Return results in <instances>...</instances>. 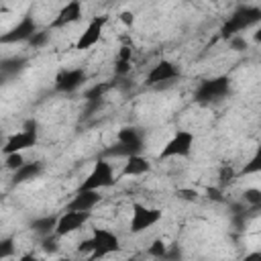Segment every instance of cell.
Masks as SVG:
<instances>
[{
  "instance_id": "6da1fadb",
  "label": "cell",
  "mask_w": 261,
  "mask_h": 261,
  "mask_svg": "<svg viewBox=\"0 0 261 261\" xmlns=\"http://www.w3.org/2000/svg\"><path fill=\"white\" fill-rule=\"evenodd\" d=\"M120 249L118 234L108 228H92V237L86 239L80 247V253H88L90 257H106Z\"/></svg>"
},
{
  "instance_id": "52a82bcc",
  "label": "cell",
  "mask_w": 261,
  "mask_h": 261,
  "mask_svg": "<svg viewBox=\"0 0 261 261\" xmlns=\"http://www.w3.org/2000/svg\"><path fill=\"white\" fill-rule=\"evenodd\" d=\"M37 139H39V133H37V124L35 120L29 122L24 128L12 133L6 141H4V147H2V153L8 155V153H18V151H27V149H33L37 145Z\"/></svg>"
},
{
  "instance_id": "5b68a950",
  "label": "cell",
  "mask_w": 261,
  "mask_h": 261,
  "mask_svg": "<svg viewBox=\"0 0 261 261\" xmlns=\"http://www.w3.org/2000/svg\"><path fill=\"white\" fill-rule=\"evenodd\" d=\"M161 218H163V212L159 208H151V206H145L141 202H135L133 212H130V220H128V228L133 234H139V232L153 228L157 222H161Z\"/></svg>"
},
{
  "instance_id": "3957f363",
  "label": "cell",
  "mask_w": 261,
  "mask_h": 261,
  "mask_svg": "<svg viewBox=\"0 0 261 261\" xmlns=\"http://www.w3.org/2000/svg\"><path fill=\"white\" fill-rule=\"evenodd\" d=\"M259 20H261V6H243L228 16V20L222 24L220 33L224 39H230L234 35H241L245 29H249L251 24H255Z\"/></svg>"
},
{
  "instance_id": "d4e9b609",
  "label": "cell",
  "mask_w": 261,
  "mask_h": 261,
  "mask_svg": "<svg viewBox=\"0 0 261 261\" xmlns=\"http://www.w3.org/2000/svg\"><path fill=\"white\" fill-rule=\"evenodd\" d=\"M228 45H230L234 51H243V49H247V39H245L243 35H234V37L228 39Z\"/></svg>"
},
{
  "instance_id": "f546056e",
  "label": "cell",
  "mask_w": 261,
  "mask_h": 261,
  "mask_svg": "<svg viewBox=\"0 0 261 261\" xmlns=\"http://www.w3.org/2000/svg\"><path fill=\"white\" fill-rule=\"evenodd\" d=\"M253 259H261V251H253L245 255V261H253Z\"/></svg>"
},
{
  "instance_id": "7a4b0ae2",
  "label": "cell",
  "mask_w": 261,
  "mask_h": 261,
  "mask_svg": "<svg viewBox=\"0 0 261 261\" xmlns=\"http://www.w3.org/2000/svg\"><path fill=\"white\" fill-rule=\"evenodd\" d=\"M116 184V171H114V163H110L108 159H98L94 161L92 169L88 171V175L84 177V181L80 184V188L84 190H106L110 186Z\"/></svg>"
},
{
  "instance_id": "30bf717a",
  "label": "cell",
  "mask_w": 261,
  "mask_h": 261,
  "mask_svg": "<svg viewBox=\"0 0 261 261\" xmlns=\"http://www.w3.org/2000/svg\"><path fill=\"white\" fill-rule=\"evenodd\" d=\"M141 145H143V137H141L139 128H135V126H122L118 130V135H116V147L118 149H112L110 153L128 157L133 153H139L141 151Z\"/></svg>"
},
{
  "instance_id": "d6986e66",
  "label": "cell",
  "mask_w": 261,
  "mask_h": 261,
  "mask_svg": "<svg viewBox=\"0 0 261 261\" xmlns=\"http://www.w3.org/2000/svg\"><path fill=\"white\" fill-rule=\"evenodd\" d=\"M243 204H247L249 208H259L261 206V188H245L241 194Z\"/></svg>"
},
{
  "instance_id": "8992f818",
  "label": "cell",
  "mask_w": 261,
  "mask_h": 261,
  "mask_svg": "<svg viewBox=\"0 0 261 261\" xmlns=\"http://www.w3.org/2000/svg\"><path fill=\"white\" fill-rule=\"evenodd\" d=\"M90 216H92V212L65 208V210L57 216L55 232H53V234H55V237H67V234H73V232H77L80 228H84V226L90 222Z\"/></svg>"
},
{
  "instance_id": "e0dca14e",
  "label": "cell",
  "mask_w": 261,
  "mask_h": 261,
  "mask_svg": "<svg viewBox=\"0 0 261 261\" xmlns=\"http://www.w3.org/2000/svg\"><path fill=\"white\" fill-rule=\"evenodd\" d=\"M41 163H37V161H33V163H24L22 167H18L16 171H12V175H14V181L16 184H22V181H29V179H33V177H37L39 173H41Z\"/></svg>"
},
{
  "instance_id": "277c9868",
  "label": "cell",
  "mask_w": 261,
  "mask_h": 261,
  "mask_svg": "<svg viewBox=\"0 0 261 261\" xmlns=\"http://www.w3.org/2000/svg\"><path fill=\"white\" fill-rule=\"evenodd\" d=\"M194 143H196V135L192 130H175L167 141L165 145L161 147L157 159H179V157H188L194 149Z\"/></svg>"
},
{
  "instance_id": "2e32d148",
  "label": "cell",
  "mask_w": 261,
  "mask_h": 261,
  "mask_svg": "<svg viewBox=\"0 0 261 261\" xmlns=\"http://www.w3.org/2000/svg\"><path fill=\"white\" fill-rule=\"evenodd\" d=\"M35 33H37L35 20H33L31 16H24V18H20V20L16 22V27H14L10 33H6V35L2 37V41H4V43H8V41H31Z\"/></svg>"
},
{
  "instance_id": "8fae6325",
  "label": "cell",
  "mask_w": 261,
  "mask_h": 261,
  "mask_svg": "<svg viewBox=\"0 0 261 261\" xmlns=\"http://www.w3.org/2000/svg\"><path fill=\"white\" fill-rule=\"evenodd\" d=\"M179 75V67L169 61V59H159L149 71H147V86H155V84H163V82H171Z\"/></svg>"
},
{
  "instance_id": "484cf974",
  "label": "cell",
  "mask_w": 261,
  "mask_h": 261,
  "mask_svg": "<svg viewBox=\"0 0 261 261\" xmlns=\"http://www.w3.org/2000/svg\"><path fill=\"white\" fill-rule=\"evenodd\" d=\"M116 59H122V61H133V49L130 45H122L116 53Z\"/></svg>"
},
{
  "instance_id": "f1b7e54d",
  "label": "cell",
  "mask_w": 261,
  "mask_h": 261,
  "mask_svg": "<svg viewBox=\"0 0 261 261\" xmlns=\"http://www.w3.org/2000/svg\"><path fill=\"white\" fill-rule=\"evenodd\" d=\"M208 198H210V200H222V198H220V190L210 188V190H208Z\"/></svg>"
},
{
  "instance_id": "9c48e42d",
  "label": "cell",
  "mask_w": 261,
  "mask_h": 261,
  "mask_svg": "<svg viewBox=\"0 0 261 261\" xmlns=\"http://www.w3.org/2000/svg\"><path fill=\"white\" fill-rule=\"evenodd\" d=\"M230 90V80L226 75H216V77H208L204 80L198 90H196V100L198 102H212V100H220L228 94Z\"/></svg>"
},
{
  "instance_id": "9a60e30c",
  "label": "cell",
  "mask_w": 261,
  "mask_h": 261,
  "mask_svg": "<svg viewBox=\"0 0 261 261\" xmlns=\"http://www.w3.org/2000/svg\"><path fill=\"white\" fill-rule=\"evenodd\" d=\"M100 192L98 190H84V188H80L75 194H73V198L67 202V206L65 208H71V210H84V212H92L98 204H100Z\"/></svg>"
},
{
  "instance_id": "603a6c76",
  "label": "cell",
  "mask_w": 261,
  "mask_h": 261,
  "mask_svg": "<svg viewBox=\"0 0 261 261\" xmlns=\"http://www.w3.org/2000/svg\"><path fill=\"white\" fill-rule=\"evenodd\" d=\"M118 20H120V24H122V27L133 29V27H135L137 16H135V12H133V10H122V12L118 14Z\"/></svg>"
},
{
  "instance_id": "ffe728a7",
  "label": "cell",
  "mask_w": 261,
  "mask_h": 261,
  "mask_svg": "<svg viewBox=\"0 0 261 261\" xmlns=\"http://www.w3.org/2000/svg\"><path fill=\"white\" fill-rule=\"evenodd\" d=\"M55 222H57V216H45V218H39L33 222V230L35 232H41V234H49V232H55Z\"/></svg>"
},
{
  "instance_id": "7c38bea8",
  "label": "cell",
  "mask_w": 261,
  "mask_h": 261,
  "mask_svg": "<svg viewBox=\"0 0 261 261\" xmlns=\"http://www.w3.org/2000/svg\"><path fill=\"white\" fill-rule=\"evenodd\" d=\"M84 82H86V71L82 67H67V69H61L57 73L55 90L63 92V94H69V92H75Z\"/></svg>"
},
{
  "instance_id": "44dd1931",
  "label": "cell",
  "mask_w": 261,
  "mask_h": 261,
  "mask_svg": "<svg viewBox=\"0 0 261 261\" xmlns=\"http://www.w3.org/2000/svg\"><path fill=\"white\" fill-rule=\"evenodd\" d=\"M24 163H27V159H24V153H22V151L4 155V167H6L8 171H16V169L22 167Z\"/></svg>"
},
{
  "instance_id": "7402d4cb",
  "label": "cell",
  "mask_w": 261,
  "mask_h": 261,
  "mask_svg": "<svg viewBox=\"0 0 261 261\" xmlns=\"http://www.w3.org/2000/svg\"><path fill=\"white\" fill-rule=\"evenodd\" d=\"M151 257H165L167 255V245L163 243V239H155L151 245H149V251H147Z\"/></svg>"
},
{
  "instance_id": "5bb4252c",
  "label": "cell",
  "mask_w": 261,
  "mask_h": 261,
  "mask_svg": "<svg viewBox=\"0 0 261 261\" xmlns=\"http://www.w3.org/2000/svg\"><path fill=\"white\" fill-rule=\"evenodd\" d=\"M151 169H153V163H151L145 155H141V153H133V155L124 157L118 177H141V175L149 173Z\"/></svg>"
},
{
  "instance_id": "ac0fdd59",
  "label": "cell",
  "mask_w": 261,
  "mask_h": 261,
  "mask_svg": "<svg viewBox=\"0 0 261 261\" xmlns=\"http://www.w3.org/2000/svg\"><path fill=\"white\" fill-rule=\"evenodd\" d=\"M253 173H261V145L255 147L253 155L247 159V163L241 169V175H253Z\"/></svg>"
},
{
  "instance_id": "83f0119b",
  "label": "cell",
  "mask_w": 261,
  "mask_h": 261,
  "mask_svg": "<svg viewBox=\"0 0 261 261\" xmlns=\"http://www.w3.org/2000/svg\"><path fill=\"white\" fill-rule=\"evenodd\" d=\"M253 43H257V45H261V22L255 27V31H253Z\"/></svg>"
},
{
  "instance_id": "4fadbf2b",
  "label": "cell",
  "mask_w": 261,
  "mask_h": 261,
  "mask_svg": "<svg viewBox=\"0 0 261 261\" xmlns=\"http://www.w3.org/2000/svg\"><path fill=\"white\" fill-rule=\"evenodd\" d=\"M82 16H84V4H82V0H67L59 8V12L55 14V18L51 20V29H63L67 24H73Z\"/></svg>"
},
{
  "instance_id": "4316f807",
  "label": "cell",
  "mask_w": 261,
  "mask_h": 261,
  "mask_svg": "<svg viewBox=\"0 0 261 261\" xmlns=\"http://www.w3.org/2000/svg\"><path fill=\"white\" fill-rule=\"evenodd\" d=\"M177 196L184 198V200H196V198H198V190H184V188H181V190L177 192Z\"/></svg>"
},
{
  "instance_id": "cb8c5ba5",
  "label": "cell",
  "mask_w": 261,
  "mask_h": 261,
  "mask_svg": "<svg viewBox=\"0 0 261 261\" xmlns=\"http://www.w3.org/2000/svg\"><path fill=\"white\" fill-rule=\"evenodd\" d=\"M133 67V61H122V59H114V73L116 75H126Z\"/></svg>"
},
{
  "instance_id": "ba28073f",
  "label": "cell",
  "mask_w": 261,
  "mask_h": 261,
  "mask_svg": "<svg viewBox=\"0 0 261 261\" xmlns=\"http://www.w3.org/2000/svg\"><path fill=\"white\" fill-rule=\"evenodd\" d=\"M106 24H108V16L106 14H100V16L90 18V22L86 24V29L80 33V37L75 41V49L77 51H88L94 45H98L102 41V35H104Z\"/></svg>"
}]
</instances>
